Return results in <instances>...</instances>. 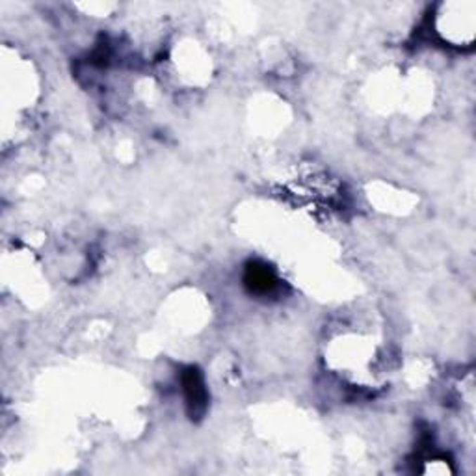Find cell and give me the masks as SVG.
Returning <instances> with one entry per match:
<instances>
[{
  "label": "cell",
  "instance_id": "obj_2",
  "mask_svg": "<svg viewBox=\"0 0 476 476\" xmlns=\"http://www.w3.org/2000/svg\"><path fill=\"white\" fill-rule=\"evenodd\" d=\"M184 389L188 392V404L194 406V413L205 406V391L203 383H201V378H199L198 372L192 368L188 371V374L184 376Z\"/></svg>",
  "mask_w": 476,
  "mask_h": 476
},
{
  "label": "cell",
  "instance_id": "obj_1",
  "mask_svg": "<svg viewBox=\"0 0 476 476\" xmlns=\"http://www.w3.org/2000/svg\"><path fill=\"white\" fill-rule=\"evenodd\" d=\"M246 283L252 287L253 292H270L276 287V276H274L266 266H253L247 270Z\"/></svg>",
  "mask_w": 476,
  "mask_h": 476
}]
</instances>
